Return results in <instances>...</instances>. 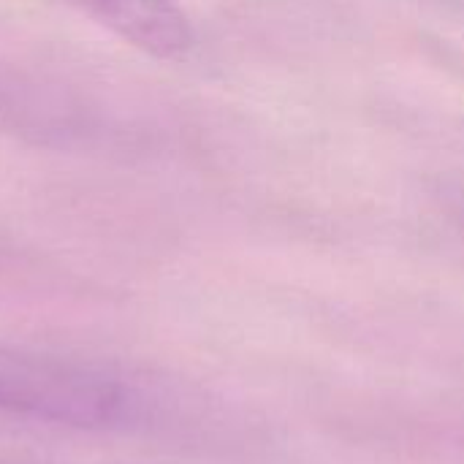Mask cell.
Returning <instances> with one entry per match:
<instances>
[{"label":"cell","mask_w":464,"mask_h":464,"mask_svg":"<svg viewBox=\"0 0 464 464\" xmlns=\"http://www.w3.org/2000/svg\"><path fill=\"white\" fill-rule=\"evenodd\" d=\"M0 413L82 432H133L152 424L158 397L117 362L0 345Z\"/></svg>","instance_id":"6da1fadb"},{"label":"cell","mask_w":464,"mask_h":464,"mask_svg":"<svg viewBox=\"0 0 464 464\" xmlns=\"http://www.w3.org/2000/svg\"><path fill=\"white\" fill-rule=\"evenodd\" d=\"M87 14L101 27L111 30L130 46L160 57L179 60L193 44L196 33L177 0H65Z\"/></svg>","instance_id":"7a4b0ae2"},{"label":"cell","mask_w":464,"mask_h":464,"mask_svg":"<svg viewBox=\"0 0 464 464\" xmlns=\"http://www.w3.org/2000/svg\"><path fill=\"white\" fill-rule=\"evenodd\" d=\"M430 196L438 209L464 231V171H440L430 179Z\"/></svg>","instance_id":"3957f363"}]
</instances>
